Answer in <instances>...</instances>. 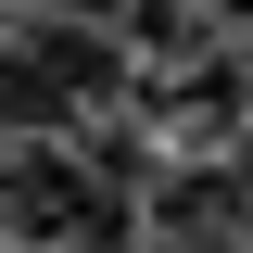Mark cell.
Returning a JSON list of instances; mask_svg holds the SVG:
<instances>
[{
	"mask_svg": "<svg viewBox=\"0 0 253 253\" xmlns=\"http://www.w3.org/2000/svg\"><path fill=\"white\" fill-rule=\"evenodd\" d=\"M13 13H26V0H0V26H13Z\"/></svg>",
	"mask_w": 253,
	"mask_h": 253,
	"instance_id": "5b68a950",
	"label": "cell"
},
{
	"mask_svg": "<svg viewBox=\"0 0 253 253\" xmlns=\"http://www.w3.org/2000/svg\"><path fill=\"white\" fill-rule=\"evenodd\" d=\"M215 13V38H253V0H203Z\"/></svg>",
	"mask_w": 253,
	"mask_h": 253,
	"instance_id": "3957f363",
	"label": "cell"
},
{
	"mask_svg": "<svg viewBox=\"0 0 253 253\" xmlns=\"http://www.w3.org/2000/svg\"><path fill=\"white\" fill-rule=\"evenodd\" d=\"M228 177H241V203H253V126H241V152H228Z\"/></svg>",
	"mask_w": 253,
	"mask_h": 253,
	"instance_id": "277c9868",
	"label": "cell"
},
{
	"mask_svg": "<svg viewBox=\"0 0 253 253\" xmlns=\"http://www.w3.org/2000/svg\"><path fill=\"white\" fill-rule=\"evenodd\" d=\"M0 228L13 241H114V190L101 177H76V165H51V152H13L0 165Z\"/></svg>",
	"mask_w": 253,
	"mask_h": 253,
	"instance_id": "7a4b0ae2",
	"label": "cell"
},
{
	"mask_svg": "<svg viewBox=\"0 0 253 253\" xmlns=\"http://www.w3.org/2000/svg\"><path fill=\"white\" fill-rule=\"evenodd\" d=\"M126 51L101 26H76V13H38V26H0V139H63V126H89L101 101H114Z\"/></svg>",
	"mask_w": 253,
	"mask_h": 253,
	"instance_id": "6da1fadb",
	"label": "cell"
},
{
	"mask_svg": "<svg viewBox=\"0 0 253 253\" xmlns=\"http://www.w3.org/2000/svg\"><path fill=\"white\" fill-rule=\"evenodd\" d=\"M241 76H253V51H241Z\"/></svg>",
	"mask_w": 253,
	"mask_h": 253,
	"instance_id": "8992f818",
	"label": "cell"
}]
</instances>
